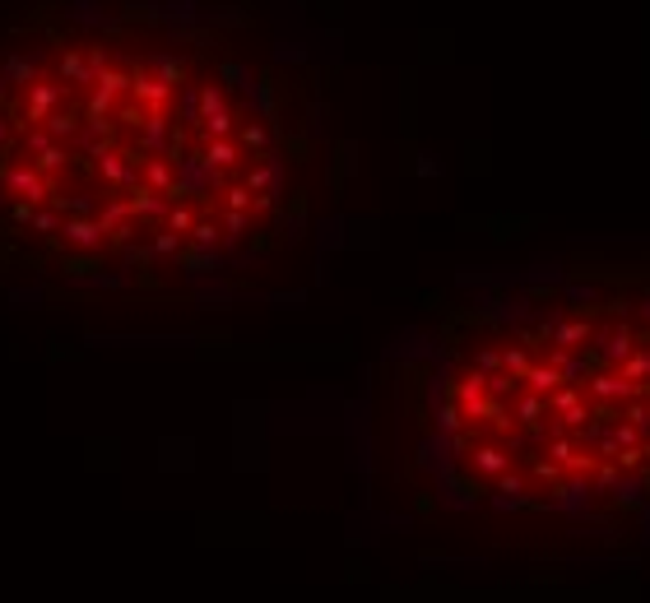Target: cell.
<instances>
[{
  "instance_id": "1",
  "label": "cell",
  "mask_w": 650,
  "mask_h": 603,
  "mask_svg": "<svg viewBox=\"0 0 650 603\" xmlns=\"http://www.w3.org/2000/svg\"><path fill=\"white\" fill-rule=\"evenodd\" d=\"M274 200V135L232 75L75 10L0 37V269L75 288L200 274Z\"/></svg>"
}]
</instances>
